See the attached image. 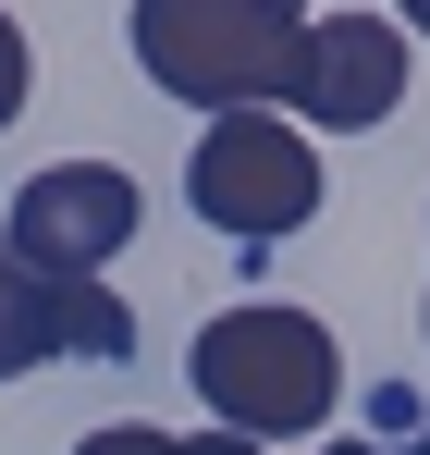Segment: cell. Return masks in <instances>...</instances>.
Returning a JSON list of instances; mask_svg holds the SVG:
<instances>
[{"label": "cell", "instance_id": "cell-10", "mask_svg": "<svg viewBox=\"0 0 430 455\" xmlns=\"http://www.w3.org/2000/svg\"><path fill=\"white\" fill-rule=\"evenodd\" d=\"M394 25H418V37H430V0H394Z\"/></svg>", "mask_w": 430, "mask_h": 455}, {"label": "cell", "instance_id": "cell-2", "mask_svg": "<svg viewBox=\"0 0 430 455\" xmlns=\"http://www.w3.org/2000/svg\"><path fill=\"white\" fill-rule=\"evenodd\" d=\"M136 75L160 99H197V111H283L295 99V50H307V12L295 0H136Z\"/></svg>", "mask_w": 430, "mask_h": 455}, {"label": "cell", "instance_id": "cell-8", "mask_svg": "<svg viewBox=\"0 0 430 455\" xmlns=\"http://www.w3.org/2000/svg\"><path fill=\"white\" fill-rule=\"evenodd\" d=\"M25 86H37V50H25V25L0 12V136L25 124Z\"/></svg>", "mask_w": 430, "mask_h": 455}, {"label": "cell", "instance_id": "cell-11", "mask_svg": "<svg viewBox=\"0 0 430 455\" xmlns=\"http://www.w3.org/2000/svg\"><path fill=\"white\" fill-rule=\"evenodd\" d=\"M418 332H430V307H418Z\"/></svg>", "mask_w": 430, "mask_h": 455}, {"label": "cell", "instance_id": "cell-4", "mask_svg": "<svg viewBox=\"0 0 430 455\" xmlns=\"http://www.w3.org/2000/svg\"><path fill=\"white\" fill-rule=\"evenodd\" d=\"M147 197L123 160H50V172H25L12 185V222H0V246L25 259V271H50V283H99L123 246H136Z\"/></svg>", "mask_w": 430, "mask_h": 455}, {"label": "cell", "instance_id": "cell-1", "mask_svg": "<svg viewBox=\"0 0 430 455\" xmlns=\"http://www.w3.org/2000/svg\"><path fill=\"white\" fill-rule=\"evenodd\" d=\"M185 370H197V406H210L234 443H307L332 406H345V345H332V320H307V307H221L210 332L185 345Z\"/></svg>", "mask_w": 430, "mask_h": 455}, {"label": "cell", "instance_id": "cell-3", "mask_svg": "<svg viewBox=\"0 0 430 455\" xmlns=\"http://www.w3.org/2000/svg\"><path fill=\"white\" fill-rule=\"evenodd\" d=\"M320 148H307V124H283V111H221L210 136H197V160H185V210L210 234H234V246H283V234L320 222Z\"/></svg>", "mask_w": 430, "mask_h": 455}, {"label": "cell", "instance_id": "cell-12", "mask_svg": "<svg viewBox=\"0 0 430 455\" xmlns=\"http://www.w3.org/2000/svg\"><path fill=\"white\" fill-rule=\"evenodd\" d=\"M295 12H307V0H295Z\"/></svg>", "mask_w": 430, "mask_h": 455}, {"label": "cell", "instance_id": "cell-9", "mask_svg": "<svg viewBox=\"0 0 430 455\" xmlns=\"http://www.w3.org/2000/svg\"><path fill=\"white\" fill-rule=\"evenodd\" d=\"M320 455H430V431H369V443H320Z\"/></svg>", "mask_w": 430, "mask_h": 455}, {"label": "cell", "instance_id": "cell-5", "mask_svg": "<svg viewBox=\"0 0 430 455\" xmlns=\"http://www.w3.org/2000/svg\"><path fill=\"white\" fill-rule=\"evenodd\" d=\"M406 25H381V12H307V50H295V124L307 136H369V124H394L406 111Z\"/></svg>", "mask_w": 430, "mask_h": 455}, {"label": "cell", "instance_id": "cell-6", "mask_svg": "<svg viewBox=\"0 0 430 455\" xmlns=\"http://www.w3.org/2000/svg\"><path fill=\"white\" fill-rule=\"evenodd\" d=\"M50 357H136V307L111 283H50L0 246V381L50 370Z\"/></svg>", "mask_w": 430, "mask_h": 455}, {"label": "cell", "instance_id": "cell-7", "mask_svg": "<svg viewBox=\"0 0 430 455\" xmlns=\"http://www.w3.org/2000/svg\"><path fill=\"white\" fill-rule=\"evenodd\" d=\"M74 455H259V443H234V431H147V419H111V431H86Z\"/></svg>", "mask_w": 430, "mask_h": 455}]
</instances>
